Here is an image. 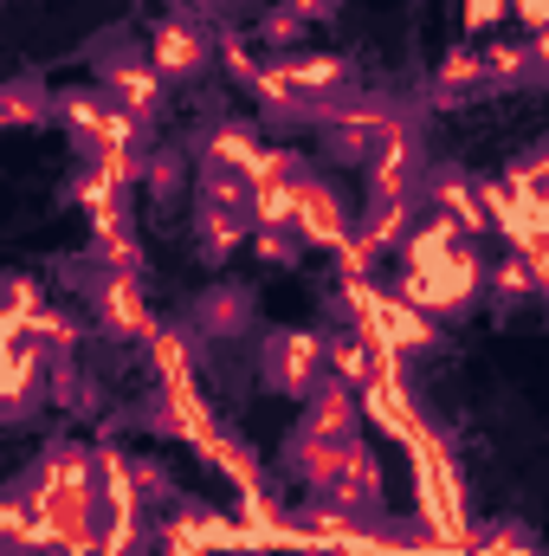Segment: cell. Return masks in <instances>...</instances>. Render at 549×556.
Listing matches in <instances>:
<instances>
[{
  "label": "cell",
  "instance_id": "cell-15",
  "mask_svg": "<svg viewBox=\"0 0 549 556\" xmlns=\"http://www.w3.org/2000/svg\"><path fill=\"white\" fill-rule=\"evenodd\" d=\"M491 85H485V52H472V46H452L446 59H439V72L426 78V104L433 111H459L465 98H485Z\"/></svg>",
  "mask_w": 549,
  "mask_h": 556
},
{
  "label": "cell",
  "instance_id": "cell-14",
  "mask_svg": "<svg viewBox=\"0 0 549 556\" xmlns=\"http://www.w3.org/2000/svg\"><path fill=\"white\" fill-rule=\"evenodd\" d=\"M246 240H253V214L246 207H201L194 201V260L201 266H227Z\"/></svg>",
  "mask_w": 549,
  "mask_h": 556
},
{
  "label": "cell",
  "instance_id": "cell-4",
  "mask_svg": "<svg viewBox=\"0 0 549 556\" xmlns=\"http://www.w3.org/2000/svg\"><path fill=\"white\" fill-rule=\"evenodd\" d=\"M259 382L272 395H297L310 402L330 382V350L317 330H266L259 337Z\"/></svg>",
  "mask_w": 549,
  "mask_h": 556
},
{
  "label": "cell",
  "instance_id": "cell-11",
  "mask_svg": "<svg viewBox=\"0 0 549 556\" xmlns=\"http://www.w3.org/2000/svg\"><path fill=\"white\" fill-rule=\"evenodd\" d=\"M330 505H343V511H356V518H375L382 511V459H375V446L356 433L349 440V453H343V466H336V485L323 492Z\"/></svg>",
  "mask_w": 549,
  "mask_h": 556
},
{
  "label": "cell",
  "instance_id": "cell-20",
  "mask_svg": "<svg viewBox=\"0 0 549 556\" xmlns=\"http://www.w3.org/2000/svg\"><path fill=\"white\" fill-rule=\"evenodd\" d=\"M485 85L491 91H531V85H549L531 39L524 46H485Z\"/></svg>",
  "mask_w": 549,
  "mask_h": 556
},
{
  "label": "cell",
  "instance_id": "cell-30",
  "mask_svg": "<svg viewBox=\"0 0 549 556\" xmlns=\"http://www.w3.org/2000/svg\"><path fill=\"white\" fill-rule=\"evenodd\" d=\"M291 7H297L310 26H323V20H336V7H343V0H291Z\"/></svg>",
  "mask_w": 549,
  "mask_h": 556
},
{
  "label": "cell",
  "instance_id": "cell-3",
  "mask_svg": "<svg viewBox=\"0 0 549 556\" xmlns=\"http://www.w3.org/2000/svg\"><path fill=\"white\" fill-rule=\"evenodd\" d=\"M91 65H98V91H104L124 117H137L142 130L162 124V111H168V78L155 72L149 39H130V33L91 39Z\"/></svg>",
  "mask_w": 549,
  "mask_h": 556
},
{
  "label": "cell",
  "instance_id": "cell-19",
  "mask_svg": "<svg viewBox=\"0 0 549 556\" xmlns=\"http://www.w3.org/2000/svg\"><path fill=\"white\" fill-rule=\"evenodd\" d=\"M137 188L155 201V207H175V201H181V188H188V149H175V142L142 149Z\"/></svg>",
  "mask_w": 549,
  "mask_h": 556
},
{
  "label": "cell",
  "instance_id": "cell-31",
  "mask_svg": "<svg viewBox=\"0 0 549 556\" xmlns=\"http://www.w3.org/2000/svg\"><path fill=\"white\" fill-rule=\"evenodd\" d=\"M175 13H201V20H214L220 26V13H227V0H168Z\"/></svg>",
  "mask_w": 549,
  "mask_h": 556
},
{
  "label": "cell",
  "instance_id": "cell-32",
  "mask_svg": "<svg viewBox=\"0 0 549 556\" xmlns=\"http://www.w3.org/2000/svg\"><path fill=\"white\" fill-rule=\"evenodd\" d=\"M531 52H537V65H544V78H549V33H537V39H531Z\"/></svg>",
  "mask_w": 549,
  "mask_h": 556
},
{
  "label": "cell",
  "instance_id": "cell-10",
  "mask_svg": "<svg viewBox=\"0 0 549 556\" xmlns=\"http://www.w3.org/2000/svg\"><path fill=\"white\" fill-rule=\"evenodd\" d=\"M175 330H181V337H240V330H253V291H246V285H207V291L181 311Z\"/></svg>",
  "mask_w": 549,
  "mask_h": 556
},
{
  "label": "cell",
  "instance_id": "cell-18",
  "mask_svg": "<svg viewBox=\"0 0 549 556\" xmlns=\"http://www.w3.org/2000/svg\"><path fill=\"white\" fill-rule=\"evenodd\" d=\"M124 175H111V168H98V162H85L78 175H72V188H65V201L72 207H85L91 214V227H104V220H124Z\"/></svg>",
  "mask_w": 549,
  "mask_h": 556
},
{
  "label": "cell",
  "instance_id": "cell-21",
  "mask_svg": "<svg viewBox=\"0 0 549 556\" xmlns=\"http://www.w3.org/2000/svg\"><path fill=\"white\" fill-rule=\"evenodd\" d=\"M142 433H162V440H188V408H181V395L168 389V382H149L137 395V408H130Z\"/></svg>",
  "mask_w": 549,
  "mask_h": 556
},
{
  "label": "cell",
  "instance_id": "cell-8",
  "mask_svg": "<svg viewBox=\"0 0 549 556\" xmlns=\"http://www.w3.org/2000/svg\"><path fill=\"white\" fill-rule=\"evenodd\" d=\"M310 247H349V233H356V207L336 194V181H323V175H304L297 181V220H291Z\"/></svg>",
  "mask_w": 549,
  "mask_h": 556
},
{
  "label": "cell",
  "instance_id": "cell-16",
  "mask_svg": "<svg viewBox=\"0 0 549 556\" xmlns=\"http://www.w3.org/2000/svg\"><path fill=\"white\" fill-rule=\"evenodd\" d=\"M52 117H59V91L39 72H13L0 85V124L7 130H46Z\"/></svg>",
  "mask_w": 549,
  "mask_h": 556
},
{
  "label": "cell",
  "instance_id": "cell-26",
  "mask_svg": "<svg viewBox=\"0 0 549 556\" xmlns=\"http://www.w3.org/2000/svg\"><path fill=\"white\" fill-rule=\"evenodd\" d=\"M253 247H259V260H266V266H297L310 240H304L297 227H253Z\"/></svg>",
  "mask_w": 549,
  "mask_h": 556
},
{
  "label": "cell",
  "instance_id": "cell-9",
  "mask_svg": "<svg viewBox=\"0 0 549 556\" xmlns=\"http://www.w3.org/2000/svg\"><path fill=\"white\" fill-rule=\"evenodd\" d=\"M284 72H291V85L317 104V117L330 111V104H343V98H356L362 85H356V65L343 59V52H284L278 59Z\"/></svg>",
  "mask_w": 549,
  "mask_h": 556
},
{
  "label": "cell",
  "instance_id": "cell-34",
  "mask_svg": "<svg viewBox=\"0 0 549 556\" xmlns=\"http://www.w3.org/2000/svg\"><path fill=\"white\" fill-rule=\"evenodd\" d=\"M142 556H149V551H142Z\"/></svg>",
  "mask_w": 549,
  "mask_h": 556
},
{
  "label": "cell",
  "instance_id": "cell-1",
  "mask_svg": "<svg viewBox=\"0 0 549 556\" xmlns=\"http://www.w3.org/2000/svg\"><path fill=\"white\" fill-rule=\"evenodd\" d=\"M395 260H401L395 298H408V304L433 311V317H459L465 304L485 298V273H491V266L472 253V240H465L446 214H426L408 240H401Z\"/></svg>",
  "mask_w": 549,
  "mask_h": 556
},
{
  "label": "cell",
  "instance_id": "cell-5",
  "mask_svg": "<svg viewBox=\"0 0 549 556\" xmlns=\"http://www.w3.org/2000/svg\"><path fill=\"white\" fill-rule=\"evenodd\" d=\"M149 59H155V72H162L168 85H188V78H201V72L220 65V26L201 20V13H175V7H168V13L149 26Z\"/></svg>",
  "mask_w": 549,
  "mask_h": 556
},
{
  "label": "cell",
  "instance_id": "cell-17",
  "mask_svg": "<svg viewBox=\"0 0 549 556\" xmlns=\"http://www.w3.org/2000/svg\"><path fill=\"white\" fill-rule=\"evenodd\" d=\"M188 155L194 162H214V168H240V175H253L266 162V149H259V137L246 124H207V130H194L188 137Z\"/></svg>",
  "mask_w": 549,
  "mask_h": 556
},
{
  "label": "cell",
  "instance_id": "cell-2",
  "mask_svg": "<svg viewBox=\"0 0 549 556\" xmlns=\"http://www.w3.org/2000/svg\"><path fill=\"white\" fill-rule=\"evenodd\" d=\"M317 130H323V149H330L336 162H349V168H369L382 149H395V142L420 137V124H413L408 104H395V98H375V91H356V98L330 104V111L317 117Z\"/></svg>",
  "mask_w": 549,
  "mask_h": 556
},
{
  "label": "cell",
  "instance_id": "cell-12",
  "mask_svg": "<svg viewBox=\"0 0 549 556\" xmlns=\"http://www.w3.org/2000/svg\"><path fill=\"white\" fill-rule=\"evenodd\" d=\"M240 91L259 104V117H266V124H278V130H291V124H317V104L291 85V72H284L278 59H259V72H253Z\"/></svg>",
  "mask_w": 549,
  "mask_h": 556
},
{
  "label": "cell",
  "instance_id": "cell-22",
  "mask_svg": "<svg viewBox=\"0 0 549 556\" xmlns=\"http://www.w3.org/2000/svg\"><path fill=\"white\" fill-rule=\"evenodd\" d=\"M91 260L111 266V273H124V278H142L137 227H130V220H104V227H91Z\"/></svg>",
  "mask_w": 549,
  "mask_h": 556
},
{
  "label": "cell",
  "instance_id": "cell-25",
  "mask_svg": "<svg viewBox=\"0 0 549 556\" xmlns=\"http://www.w3.org/2000/svg\"><path fill=\"white\" fill-rule=\"evenodd\" d=\"M52 298L39 291V278L33 273H7L0 278V324H26V317H39Z\"/></svg>",
  "mask_w": 549,
  "mask_h": 556
},
{
  "label": "cell",
  "instance_id": "cell-7",
  "mask_svg": "<svg viewBox=\"0 0 549 556\" xmlns=\"http://www.w3.org/2000/svg\"><path fill=\"white\" fill-rule=\"evenodd\" d=\"M7 343V389H0V420H20L33 415L39 402H52V356L33 343V337H0Z\"/></svg>",
  "mask_w": 549,
  "mask_h": 556
},
{
  "label": "cell",
  "instance_id": "cell-6",
  "mask_svg": "<svg viewBox=\"0 0 549 556\" xmlns=\"http://www.w3.org/2000/svg\"><path fill=\"white\" fill-rule=\"evenodd\" d=\"M420 207H433V214H446L465 240L472 233H491L498 220H491V207H485V188L459 168V162H426V175H420Z\"/></svg>",
  "mask_w": 549,
  "mask_h": 556
},
{
  "label": "cell",
  "instance_id": "cell-33",
  "mask_svg": "<svg viewBox=\"0 0 549 556\" xmlns=\"http://www.w3.org/2000/svg\"><path fill=\"white\" fill-rule=\"evenodd\" d=\"M46 556H98V551H46Z\"/></svg>",
  "mask_w": 549,
  "mask_h": 556
},
{
  "label": "cell",
  "instance_id": "cell-13",
  "mask_svg": "<svg viewBox=\"0 0 549 556\" xmlns=\"http://www.w3.org/2000/svg\"><path fill=\"white\" fill-rule=\"evenodd\" d=\"M323 350H330V376L349 382L356 395L375 389V382H388V369H382V356H375V337H369L362 324H330V330H323Z\"/></svg>",
  "mask_w": 549,
  "mask_h": 556
},
{
  "label": "cell",
  "instance_id": "cell-23",
  "mask_svg": "<svg viewBox=\"0 0 549 556\" xmlns=\"http://www.w3.org/2000/svg\"><path fill=\"white\" fill-rule=\"evenodd\" d=\"M253 39H259L272 59H284V52H304V39H310V20H304L291 0H278V7H266V13L253 20Z\"/></svg>",
  "mask_w": 549,
  "mask_h": 556
},
{
  "label": "cell",
  "instance_id": "cell-27",
  "mask_svg": "<svg viewBox=\"0 0 549 556\" xmlns=\"http://www.w3.org/2000/svg\"><path fill=\"white\" fill-rule=\"evenodd\" d=\"M130 472H137V485H142V505H149L155 518L181 505V498H175V479H168V472H162L155 459H130Z\"/></svg>",
  "mask_w": 549,
  "mask_h": 556
},
{
  "label": "cell",
  "instance_id": "cell-24",
  "mask_svg": "<svg viewBox=\"0 0 549 556\" xmlns=\"http://www.w3.org/2000/svg\"><path fill=\"white\" fill-rule=\"evenodd\" d=\"M485 298H491L498 311H511V304H524V298H537V273H531V260H524V253H511V260H498V266L485 273Z\"/></svg>",
  "mask_w": 549,
  "mask_h": 556
},
{
  "label": "cell",
  "instance_id": "cell-28",
  "mask_svg": "<svg viewBox=\"0 0 549 556\" xmlns=\"http://www.w3.org/2000/svg\"><path fill=\"white\" fill-rule=\"evenodd\" d=\"M465 7V33H491L498 20H511V0H459Z\"/></svg>",
  "mask_w": 549,
  "mask_h": 556
},
{
  "label": "cell",
  "instance_id": "cell-29",
  "mask_svg": "<svg viewBox=\"0 0 549 556\" xmlns=\"http://www.w3.org/2000/svg\"><path fill=\"white\" fill-rule=\"evenodd\" d=\"M511 13H518L524 39H537V33H549V0H511Z\"/></svg>",
  "mask_w": 549,
  "mask_h": 556
}]
</instances>
